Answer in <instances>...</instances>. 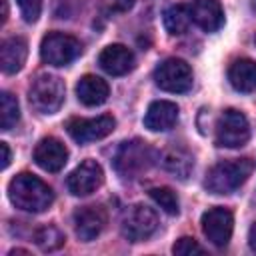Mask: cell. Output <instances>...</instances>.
Returning a JSON list of instances; mask_svg holds the SVG:
<instances>
[{"label": "cell", "mask_w": 256, "mask_h": 256, "mask_svg": "<svg viewBox=\"0 0 256 256\" xmlns=\"http://www.w3.org/2000/svg\"><path fill=\"white\" fill-rule=\"evenodd\" d=\"M8 198L16 208H20L24 212H44L46 208L52 206L54 192L38 176L22 172L10 180Z\"/></svg>", "instance_id": "obj_1"}, {"label": "cell", "mask_w": 256, "mask_h": 256, "mask_svg": "<svg viewBox=\"0 0 256 256\" xmlns=\"http://www.w3.org/2000/svg\"><path fill=\"white\" fill-rule=\"evenodd\" d=\"M254 172V162L250 158H234L214 164L204 180V186L212 194H232L236 192Z\"/></svg>", "instance_id": "obj_2"}, {"label": "cell", "mask_w": 256, "mask_h": 256, "mask_svg": "<svg viewBox=\"0 0 256 256\" xmlns=\"http://www.w3.org/2000/svg\"><path fill=\"white\" fill-rule=\"evenodd\" d=\"M154 148L148 142L140 138L126 140L114 156V168L122 178H138L150 170V166L154 164Z\"/></svg>", "instance_id": "obj_3"}, {"label": "cell", "mask_w": 256, "mask_h": 256, "mask_svg": "<svg viewBox=\"0 0 256 256\" xmlns=\"http://www.w3.org/2000/svg\"><path fill=\"white\" fill-rule=\"evenodd\" d=\"M64 82L54 74H40L28 90L30 106L40 114H54L64 102Z\"/></svg>", "instance_id": "obj_4"}, {"label": "cell", "mask_w": 256, "mask_h": 256, "mask_svg": "<svg viewBox=\"0 0 256 256\" xmlns=\"http://www.w3.org/2000/svg\"><path fill=\"white\" fill-rule=\"evenodd\" d=\"M82 52V44L78 38L64 32H50L42 38L40 58L52 66H66L74 62Z\"/></svg>", "instance_id": "obj_5"}, {"label": "cell", "mask_w": 256, "mask_h": 256, "mask_svg": "<svg viewBox=\"0 0 256 256\" xmlns=\"http://www.w3.org/2000/svg\"><path fill=\"white\" fill-rule=\"evenodd\" d=\"M216 144L222 148H240L250 140V124L246 116L236 110L228 108L220 114L216 122Z\"/></svg>", "instance_id": "obj_6"}, {"label": "cell", "mask_w": 256, "mask_h": 256, "mask_svg": "<svg viewBox=\"0 0 256 256\" xmlns=\"http://www.w3.org/2000/svg\"><path fill=\"white\" fill-rule=\"evenodd\" d=\"M154 82L158 88L182 94L192 88V68L180 58H166L154 70Z\"/></svg>", "instance_id": "obj_7"}, {"label": "cell", "mask_w": 256, "mask_h": 256, "mask_svg": "<svg viewBox=\"0 0 256 256\" xmlns=\"http://www.w3.org/2000/svg\"><path fill=\"white\" fill-rule=\"evenodd\" d=\"M158 228V216L152 208L144 206V204H134L130 206L124 216H122V224L120 230L124 234L126 240L130 242H142L148 240Z\"/></svg>", "instance_id": "obj_8"}, {"label": "cell", "mask_w": 256, "mask_h": 256, "mask_svg": "<svg viewBox=\"0 0 256 256\" xmlns=\"http://www.w3.org/2000/svg\"><path fill=\"white\" fill-rule=\"evenodd\" d=\"M114 126H116V120L108 114H102L96 118H72L66 124V130L76 142L86 144V142L106 138L114 130Z\"/></svg>", "instance_id": "obj_9"}, {"label": "cell", "mask_w": 256, "mask_h": 256, "mask_svg": "<svg viewBox=\"0 0 256 256\" xmlns=\"http://www.w3.org/2000/svg\"><path fill=\"white\" fill-rule=\"evenodd\" d=\"M234 216L228 208L214 206L202 214V232L214 246H226L232 238Z\"/></svg>", "instance_id": "obj_10"}, {"label": "cell", "mask_w": 256, "mask_h": 256, "mask_svg": "<svg viewBox=\"0 0 256 256\" xmlns=\"http://www.w3.org/2000/svg\"><path fill=\"white\" fill-rule=\"evenodd\" d=\"M102 180H104L102 166L96 160H84L80 166H76L70 172L66 186L74 196H88L102 184Z\"/></svg>", "instance_id": "obj_11"}, {"label": "cell", "mask_w": 256, "mask_h": 256, "mask_svg": "<svg viewBox=\"0 0 256 256\" xmlns=\"http://www.w3.org/2000/svg\"><path fill=\"white\" fill-rule=\"evenodd\" d=\"M106 210L102 206H82L74 212V232L82 242L94 240L106 226Z\"/></svg>", "instance_id": "obj_12"}, {"label": "cell", "mask_w": 256, "mask_h": 256, "mask_svg": "<svg viewBox=\"0 0 256 256\" xmlns=\"http://www.w3.org/2000/svg\"><path fill=\"white\" fill-rule=\"evenodd\" d=\"M34 162L46 172H60L68 162V150L54 136L42 138L34 148Z\"/></svg>", "instance_id": "obj_13"}, {"label": "cell", "mask_w": 256, "mask_h": 256, "mask_svg": "<svg viewBox=\"0 0 256 256\" xmlns=\"http://www.w3.org/2000/svg\"><path fill=\"white\" fill-rule=\"evenodd\" d=\"M190 18L204 32H216L224 24V10L218 0H192Z\"/></svg>", "instance_id": "obj_14"}, {"label": "cell", "mask_w": 256, "mask_h": 256, "mask_svg": "<svg viewBox=\"0 0 256 256\" xmlns=\"http://www.w3.org/2000/svg\"><path fill=\"white\" fill-rule=\"evenodd\" d=\"M98 64L104 72L112 76H122L134 68V54L124 44H110L100 52Z\"/></svg>", "instance_id": "obj_15"}, {"label": "cell", "mask_w": 256, "mask_h": 256, "mask_svg": "<svg viewBox=\"0 0 256 256\" xmlns=\"http://www.w3.org/2000/svg\"><path fill=\"white\" fill-rule=\"evenodd\" d=\"M178 122V106L168 100H156L148 106L144 126L152 132H166Z\"/></svg>", "instance_id": "obj_16"}, {"label": "cell", "mask_w": 256, "mask_h": 256, "mask_svg": "<svg viewBox=\"0 0 256 256\" xmlns=\"http://www.w3.org/2000/svg\"><path fill=\"white\" fill-rule=\"evenodd\" d=\"M28 56V44L20 36L2 40L0 44V66L4 74H16L22 70Z\"/></svg>", "instance_id": "obj_17"}, {"label": "cell", "mask_w": 256, "mask_h": 256, "mask_svg": "<svg viewBox=\"0 0 256 256\" xmlns=\"http://www.w3.org/2000/svg\"><path fill=\"white\" fill-rule=\"evenodd\" d=\"M76 96L86 106H100V104H104L108 100L110 88H108L106 80H102L100 76L86 74L76 84Z\"/></svg>", "instance_id": "obj_18"}, {"label": "cell", "mask_w": 256, "mask_h": 256, "mask_svg": "<svg viewBox=\"0 0 256 256\" xmlns=\"http://www.w3.org/2000/svg\"><path fill=\"white\" fill-rule=\"evenodd\" d=\"M228 80L238 92H254L256 90V62L250 58H238L228 68Z\"/></svg>", "instance_id": "obj_19"}, {"label": "cell", "mask_w": 256, "mask_h": 256, "mask_svg": "<svg viewBox=\"0 0 256 256\" xmlns=\"http://www.w3.org/2000/svg\"><path fill=\"white\" fill-rule=\"evenodd\" d=\"M162 164L174 176L186 178L190 174L192 166H194V158H192V154L186 148H182V146H170L162 154Z\"/></svg>", "instance_id": "obj_20"}, {"label": "cell", "mask_w": 256, "mask_h": 256, "mask_svg": "<svg viewBox=\"0 0 256 256\" xmlns=\"http://www.w3.org/2000/svg\"><path fill=\"white\" fill-rule=\"evenodd\" d=\"M164 28L168 34L172 36H178V34H184L192 22L190 18V6L188 4H172L170 8H166L164 12Z\"/></svg>", "instance_id": "obj_21"}, {"label": "cell", "mask_w": 256, "mask_h": 256, "mask_svg": "<svg viewBox=\"0 0 256 256\" xmlns=\"http://www.w3.org/2000/svg\"><path fill=\"white\" fill-rule=\"evenodd\" d=\"M18 120H20V106H18L16 96H12L10 92H2V96H0V126H2V130L14 128Z\"/></svg>", "instance_id": "obj_22"}, {"label": "cell", "mask_w": 256, "mask_h": 256, "mask_svg": "<svg viewBox=\"0 0 256 256\" xmlns=\"http://www.w3.org/2000/svg\"><path fill=\"white\" fill-rule=\"evenodd\" d=\"M34 242L38 244L40 250L52 252V250H58L66 242V238H64V232H60L56 226H42L34 232Z\"/></svg>", "instance_id": "obj_23"}, {"label": "cell", "mask_w": 256, "mask_h": 256, "mask_svg": "<svg viewBox=\"0 0 256 256\" xmlns=\"http://www.w3.org/2000/svg\"><path fill=\"white\" fill-rule=\"evenodd\" d=\"M150 198L166 212V214H178V198L176 194L166 188V186H158V188H152L150 190Z\"/></svg>", "instance_id": "obj_24"}, {"label": "cell", "mask_w": 256, "mask_h": 256, "mask_svg": "<svg viewBox=\"0 0 256 256\" xmlns=\"http://www.w3.org/2000/svg\"><path fill=\"white\" fill-rule=\"evenodd\" d=\"M172 252L178 256H194V254H204V248L190 236H182L180 240H176V244L172 246Z\"/></svg>", "instance_id": "obj_25"}, {"label": "cell", "mask_w": 256, "mask_h": 256, "mask_svg": "<svg viewBox=\"0 0 256 256\" xmlns=\"http://www.w3.org/2000/svg\"><path fill=\"white\" fill-rule=\"evenodd\" d=\"M18 8H20V14L26 22H36L40 12H42V0H16Z\"/></svg>", "instance_id": "obj_26"}, {"label": "cell", "mask_w": 256, "mask_h": 256, "mask_svg": "<svg viewBox=\"0 0 256 256\" xmlns=\"http://www.w3.org/2000/svg\"><path fill=\"white\" fill-rule=\"evenodd\" d=\"M132 6H134V0H112L110 2V8L114 12H128Z\"/></svg>", "instance_id": "obj_27"}, {"label": "cell", "mask_w": 256, "mask_h": 256, "mask_svg": "<svg viewBox=\"0 0 256 256\" xmlns=\"http://www.w3.org/2000/svg\"><path fill=\"white\" fill-rule=\"evenodd\" d=\"M0 150H2V168H8L10 164V148L6 142H0Z\"/></svg>", "instance_id": "obj_28"}, {"label": "cell", "mask_w": 256, "mask_h": 256, "mask_svg": "<svg viewBox=\"0 0 256 256\" xmlns=\"http://www.w3.org/2000/svg\"><path fill=\"white\" fill-rule=\"evenodd\" d=\"M248 244H250V248L256 252V222L250 226V232H248Z\"/></svg>", "instance_id": "obj_29"}, {"label": "cell", "mask_w": 256, "mask_h": 256, "mask_svg": "<svg viewBox=\"0 0 256 256\" xmlns=\"http://www.w3.org/2000/svg\"><path fill=\"white\" fill-rule=\"evenodd\" d=\"M8 18V6H6V0H2V22H6Z\"/></svg>", "instance_id": "obj_30"}]
</instances>
